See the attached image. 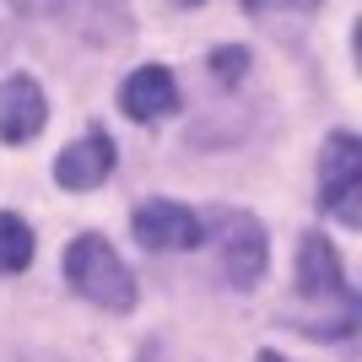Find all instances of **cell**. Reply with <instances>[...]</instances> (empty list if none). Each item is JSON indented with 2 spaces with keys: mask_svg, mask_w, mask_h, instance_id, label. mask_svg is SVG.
Instances as JSON below:
<instances>
[{
  "mask_svg": "<svg viewBox=\"0 0 362 362\" xmlns=\"http://www.w3.org/2000/svg\"><path fill=\"white\" fill-rule=\"evenodd\" d=\"M33 265V227L22 222V216L0 211V271H28Z\"/></svg>",
  "mask_w": 362,
  "mask_h": 362,
  "instance_id": "9",
  "label": "cell"
},
{
  "mask_svg": "<svg viewBox=\"0 0 362 362\" xmlns=\"http://www.w3.org/2000/svg\"><path fill=\"white\" fill-rule=\"evenodd\" d=\"M298 292L303 298H346L351 303V287L341 276V255L330 249V238H303L298 249Z\"/></svg>",
  "mask_w": 362,
  "mask_h": 362,
  "instance_id": "8",
  "label": "cell"
},
{
  "mask_svg": "<svg viewBox=\"0 0 362 362\" xmlns=\"http://www.w3.org/2000/svg\"><path fill=\"white\" fill-rule=\"evenodd\" d=\"M259 362H287V357H276V351H259Z\"/></svg>",
  "mask_w": 362,
  "mask_h": 362,
  "instance_id": "13",
  "label": "cell"
},
{
  "mask_svg": "<svg viewBox=\"0 0 362 362\" xmlns=\"http://www.w3.org/2000/svg\"><path fill=\"white\" fill-rule=\"evenodd\" d=\"M184 6H200V0H184Z\"/></svg>",
  "mask_w": 362,
  "mask_h": 362,
  "instance_id": "14",
  "label": "cell"
},
{
  "mask_svg": "<svg viewBox=\"0 0 362 362\" xmlns=\"http://www.w3.org/2000/svg\"><path fill=\"white\" fill-rule=\"evenodd\" d=\"M16 11H28V16H65V11H76L81 0H11Z\"/></svg>",
  "mask_w": 362,
  "mask_h": 362,
  "instance_id": "11",
  "label": "cell"
},
{
  "mask_svg": "<svg viewBox=\"0 0 362 362\" xmlns=\"http://www.w3.org/2000/svg\"><path fill=\"white\" fill-rule=\"evenodd\" d=\"M319 200L335 222H362V141L346 130H335L319 151Z\"/></svg>",
  "mask_w": 362,
  "mask_h": 362,
  "instance_id": "2",
  "label": "cell"
},
{
  "mask_svg": "<svg viewBox=\"0 0 362 362\" xmlns=\"http://www.w3.org/2000/svg\"><path fill=\"white\" fill-rule=\"evenodd\" d=\"M243 6H249V11H287V6H314V0H243Z\"/></svg>",
  "mask_w": 362,
  "mask_h": 362,
  "instance_id": "12",
  "label": "cell"
},
{
  "mask_svg": "<svg viewBox=\"0 0 362 362\" xmlns=\"http://www.w3.org/2000/svg\"><path fill=\"white\" fill-rule=\"evenodd\" d=\"M136 227V243L151 249V255H168V249H195L206 238V222H200L189 206H173V200H146L130 216Z\"/></svg>",
  "mask_w": 362,
  "mask_h": 362,
  "instance_id": "3",
  "label": "cell"
},
{
  "mask_svg": "<svg viewBox=\"0 0 362 362\" xmlns=\"http://www.w3.org/2000/svg\"><path fill=\"white\" fill-rule=\"evenodd\" d=\"M119 108L130 119H141V124L168 119V114L179 108V81H173V71H168V65H141L136 76H124Z\"/></svg>",
  "mask_w": 362,
  "mask_h": 362,
  "instance_id": "6",
  "label": "cell"
},
{
  "mask_svg": "<svg viewBox=\"0 0 362 362\" xmlns=\"http://www.w3.org/2000/svg\"><path fill=\"white\" fill-rule=\"evenodd\" d=\"M265 255H271V243H265V227L255 216L249 211L222 216V276L233 287H255L265 276Z\"/></svg>",
  "mask_w": 362,
  "mask_h": 362,
  "instance_id": "4",
  "label": "cell"
},
{
  "mask_svg": "<svg viewBox=\"0 0 362 362\" xmlns=\"http://www.w3.org/2000/svg\"><path fill=\"white\" fill-rule=\"evenodd\" d=\"M108 173H114V141H108L103 130H92V136H81L76 146H65L60 163H54V179H60L65 189H98Z\"/></svg>",
  "mask_w": 362,
  "mask_h": 362,
  "instance_id": "7",
  "label": "cell"
},
{
  "mask_svg": "<svg viewBox=\"0 0 362 362\" xmlns=\"http://www.w3.org/2000/svg\"><path fill=\"white\" fill-rule=\"evenodd\" d=\"M65 281L87 303L114 308V314H124V308L136 303V276H130V265H124L98 233H81V238L65 249Z\"/></svg>",
  "mask_w": 362,
  "mask_h": 362,
  "instance_id": "1",
  "label": "cell"
},
{
  "mask_svg": "<svg viewBox=\"0 0 362 362\" xmlns=\"http://www.w3.org/2000/svg\"><path fill=\"white\" fill-rule=\"evenodd\" d=\"M243 71H249V49H243V44L211 49V76H216V81H238Z\"/></svg>",
  "mask_w": 362,
  "mask_h": 362,
  "instance_id": "10",
  "label": "cell"
},
{
  "mask_svg": "<svg viewBox=\"0 0 362 362\" xmlns=\"http://www.w3.org/2000/svg\"><path fill=\"white\" fill-rule=\"evenodd\" d=\"M49 119V98L33 76H6L0 81V141L6 146H22L44 130Z\"/></svg>",
  "mask_w": 362,
  "mask_h": 362,
  "instance_id": "5",
  "label": "cell"
}]
</instances>
